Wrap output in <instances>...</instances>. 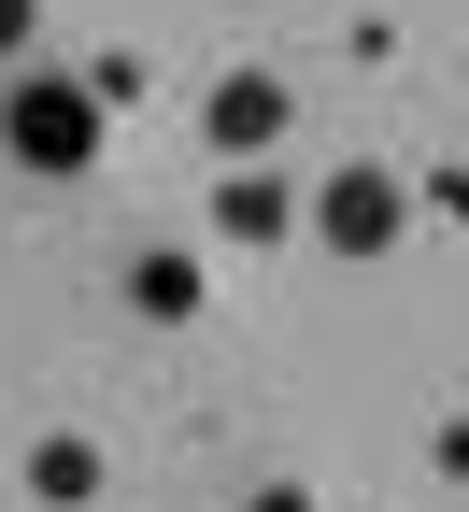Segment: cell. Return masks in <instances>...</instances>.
<instances>
[{
	"label": "cell",
	"instance_id": "obj_5",
	"mask_svg": "<svg viewBox=\"0 0 469 512\" xmlns=\"http://www.w3.org/2000/svg\"><path fill=\"white\" fill-rule=\"evenodd\" d=\"M214 228H228V242H285V228H299V200L242 157V171H228V200H214Z\"/></svg>",
	"mask_w": 469,
	"mask_h": 512
},
{
	"label": "cell",
	"instance_id": "obj_8",
	"mask_svg": "<svg viewBox=\"0 0 469 512\" xmlns=\"http://www.w3.org/2000/svg\"><path fill=\"white\" fill-rule=\"evenodd\" d=\"M242 512H313V498H299V484H256V498H242Z\"/></svg>",
	"mask_w": 469,
	"mask_h": 512
},
{
	"label": "cell",
	"instance_id": "obj_7",
	"mask_svg": "<svg viewBox=\"0 0 469 512\" xmlns=\"http://www.w3.org/2000/svg\"><path fill=\"white\" fill-rule=\"evenodd\" d=\"M29 29H43V0H0V72L29 57Z\"/></svg>",
	"mask_w": 469,
	"mask_h": 512
},
{
	"label": "cell",
	"instance_id": "obj_1",
	"mask_svg": "<svg viewBox=\"0 0 469 512\" xmlns=\"http://www.w3.org/2000/svg\"><path fill=\"white\" fill-rule=\"evenodd\" d=\"M100 86L86 72H15L0 86V157L15 171H43V185H72V171H100Z\"/></svg>",
	"mask_w": 469,
	"mask_h": 512
},
{
	"label": "cell",
	"instance_id": "obj_3",
	"mask_svg": "<svg viewBox=\"0 0 469 512\" xmlns=\"http://www.w3.org/2000/svg\"><path fill=\"white\" fill-rule=\"evenodd\" d=\"M199 128L228 143V171H242V157H271V143H285V72H228L214 100H199Z\"/></svg>",
	"mask_w": 469,
	"mask_h": 512
},
{
	"label": "cell",
	"instance_id": "obj_4",
	"mask_svg": "<svg viewBox=\"0 0 469 512\" xmlns=\"http://www.w3.org/2000/svg\"><path fill=\"white\" fill-rule=\"evenodd\" d=\"M29 498H43V512H86V498H100V441H72V427L29 441Z\"/></svg>",
	"mask_w": 469,
	"mask_h": 512
},
{
	"label": "cell",
	"instance_id": "obj_2",
	"mask_svg": "<svg viewBox=\"0 0 469 512\" xmlns=\"http://www.w3.org/2000/svg\"><path fill=\"white\" fill-rule=\"evenodd\" d=\"M313 228H327V242H342V256H384L398 228H413V185H398V171H370V157H356V171H327V185H313Z\"/></svg>",
	"mask_w": 469,
	"mask_h": 512
},
{
	"label": "cell",
	"instance_id": "obj_6",
	"mask_svg": "<svg viewBox=\"0 0 469 512\" xmlns=\"http://www.w3.org/2000/svg\"><path fill=\"white\" fill-rule=\"evenodd\" d=\"M128 313L143 328H185L199 313V256H128Z\"/></svg>",
	"mask_w": 469,
	"mask_h": 512
}]
</instances>
